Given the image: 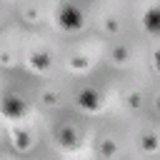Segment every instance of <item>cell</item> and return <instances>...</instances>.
<instances>
[{
	"label": "cell",
	"mask_w": 160,
	"mask_h": 160,
	"mask_svg": "<svg viewBox=\"0 0 160 160\" xmlns=\"http://www.w3.org/2000/svg\"><path fill=\"white\" fill-rule=\"evenodd\" d=\"M72 102L78 110H82L85 115H98L102 108H105V92L95 85H82L75 90L72 95Z\"/></svg>",
	"instance_id": "cell-1"
},
{
	"label": "cell",
	"mask_w": 160,
	"mask_h": 160,
	"mask_svg": "<svg viewBox=\"0 0 160 160\" xmlns=\"http://www.w3.org/2000/svg\"><path fill=\"white\" fill-rule=\"evenodd\" d=\"M55 25L62 32H78L85 28V12L82 8H78L75 2H62L55 10Z\"/></svg>",
	"instance_id": "cell-2"
},
{
	"label": "cell",
	"mask_w": 160,
	"mask_h": 160,
	"mask_svg": "<svg viewBox=\"0 0 160 160\" xmlns=\"http://www.w3.org/2000/svg\"><path fill=\"white\" fill-rule=\"evenodd\" d=\"M52 140H55V145L60 150H75L82 142V132H80V128L75 122L65 120V122H58L52 128Z\"/></svg>",
	"instance_id": "cell-3"
},
{
	"label": "cell",
	"mask_w": 160,
	"mask_h": 160,
	"mask_svg": "<svg viewBox=\"0 0 160 160\" xmlns=\"http://www.w3.org/2000/svg\"><path fill=\"white\" fill-rule=\"evenodd\" d=\"M25 65H28L35 75H45V72L52 68V52H50V50H45V48H35V50H30V52H28Z\"/></svg>",
	"instance_id": "cell-4"
},
{
	"label": "cell",
	"mask_w": 160,
	"mask_h": 160,
	"mask_svg": "<svg viewBox=\"0 0 160 160\" xmlns=\"http://www.w3.org/2000/svg\"><path fill=\"white\" fill-rule=\"evenodd\" d=\"M2 115L8 120H22L28 115V100L22 95H15V92L5 95L2 98Z\"/></svg>",
	"instance_id": "cell-5"
},
{
	"label": "cell",
	"mask_w": 160,
	"mask_h": 160,
	"mask_svg": "<svg viewBox=\"0 0 160 160\" xmlns=\"http://www.w3.org/2000/svg\"><path fill=\"white\" fill-rule=\"evenodd\" d=\"M10 145L18 150V152H28L32 145H35V135L30 128H12L10 130Z\"/></svg>",
	"instance_id": "cell-6"
},
{
	"label": "cell",
	"mask_w": 160,
	"mask_h": 160,
	"mask_svg": "<svg viewBox=\"0 0 160 160\" xmlns=\"http://www.w3.org/2000/svg\"><path fill=\"white\" fill-rule=\"evenodd\" d=\"M135 145L142 155H155V152H160V135L155 130H142L135 138Z\"/></svg>",
	"instance_id": "cell-7"
},
{
	"label": "cell",
	"mask_w": 160,
	"mask_h": 160,
	"mask_svg": "<svg viewBox=\"0 0 160 160\" xmlns=\"http://www.w3.org/2000/svg\"><path fill=\"white\" fill-rule=\"evenodd\" d=\"M140 28L148 35H160V5H150L140 15Z\"/></svg>",
	"instance_id": "cell-8"
},
{
	"label": "cell",
	"mask_w": 160,
	"mask_h": 160,
	"mask_svg": "<svg viewBox=\"0 0 160 160\" xmlns=\"http://www.w3.org/2000/svg\"><path fill=\"white\" fill-rule=\"evenodd\" d=\"M18 20L25 25H40V8L32 2H22L18 8Z\"/></svg>",
	"instance_id": "cell-9"
},
{
	"label": "cell",
	"mask_w": 160,
	"mask_h": 160,
	"mask_svg": "<svg viewBox=\"0 0 160 160\" xmlns=\"http://www.w3.org/2000/svg\"><path fill=\"white\" fill-rule=\"evenodd\" d=\"M130 58H132V52H130V45L128 42H118L108 52V60L112 65H125V62H130Z\"/></svg>",
	"instance_id": "cell-10"
},
{
	"label": "cell",
	"mask_w": 160,
	"mask_h": 160,
	"mask_svg": "<svg viewBox=\"0 0 160 160\" xmlns=\"http://www.w3.org/2000/svg\"><path fill=\"white\" fill-rule=\"evenodd\" d=\"M65 65H68V70H72V72H80V75H82V72H88V70L92 68V60H90L88 55H82V52H75V55H70V58H68V62H65Z\"/></svg>",
	"instance_id": "cell-11"
},
{
	"label": "cell",
	"mask_w": 160,
	"mask_h": 160,
	"mask_svg": "<svg viewBox=\"0 0 160 160\" xmlns=\"http://www.w3.org/2000/svg\"><path fill=\"white\" fill-rule=\"evenodd\" d=\"M95 152H98L100 158H115V155L120 152V145H118V140H112V138H98Z\"/></svg>",
	"instance_id": "cell-12"
},
{
	"label": "cell",
	"mask_w": 160,
	"mask_h": 160,
	"mask_svg": "<svg viewBox=\"0 0 160 160\" xmlns=\"http://www.w3.org/2000/svg\"><path fill=\"white\" fill-rule=\"evenodd\" d=\"M38 100H40L42 108H60V102H62V98H60V92L55 88H42L38 92Z\"/></svg>",
	"instance_id": "cell-13"
},
{
	"label": "cell",
	"mask_w": 160,
	"mask_h": 160,
	"mask_svg": "<svg viewBox=\"0 0 160 160\" xmlns=\"http://www.w3.org/2000/svg\"><path fill=\"white\" fill-rule=\"evenodd\" d=\"M102 32L110 35V38H118V35L122 32V22H120V18H115V15L102 18Z\"/></svg>",
	"instance_id": "cell-14"
},
{
	"label": "cell",
	"mask_w": 160,
	"mask_h": 160,
	"mask_svg": "<svg viewBox=\"0 0 160 160\" xmlns=\"http://www.w3.org/2000/svg\"><path fill=\"white\" fill-rule=\"evenodd\" d=\"M122 102H125L128 110H140V108H142V92L132 88V90H128V92L122 95Z\"/></svg>",
	"instance_id": "cell-15"
},
{
	"label": "cell",
	"mask_w": 160,
	"mask_h": 160,
	"mask_svg": "<svg viewBox=\"0 0 160 160\" xmlns=\"http://www.w3.org/2000/svg\"><path fill=\"white\" fill-rule=\"evenodd\" d=\"M0 62H2V68H12V65H15V55H12L10 50H2V52H0Z\"/></svg>",
	"instance_id": "cell-16"
},
{
	"label": "cell",
	"mask_w": 160,
	"mask_h": 160,
	"mask_svg": "<svg viewBox=\"0 0 160 160\" xmlns=\"http://www.w3.org/2000/svg\"><path fill=\"white\" fill-rule=\"evenodd\" d=\"M152 70L160 75V48H155V50H152Z\"/></svg>",
	"instance_id": "cell-17"
},
{
	"label": "cell",
	"mask_w": 160,
	"mask_h": 160,
	"mask_svg": "<svg viewBox=\"0 0 160 160\" xmlns=\"http://www.w3.org/2000/svg\"><path fill=\"white\" fill-rule=\"evenodd\" d=\"M152 108H155V112L160 115V92H158V95L152 98Z\"/></svg>",
	"instance_id": "cell-18"
}]
</instances>
